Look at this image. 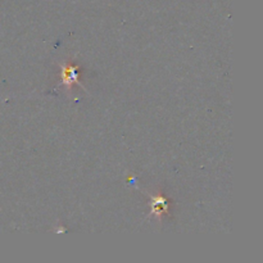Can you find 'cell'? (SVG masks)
Instances as JSON below:
<instances>
[{
  "mask_svg": "<svg viewBox=\"0 0 263 263\" xmlns=\"http://www.w3.org/2000/svg\"><path fill=\"white\" fill-rule=\"evenodd\" d=\"M60 78H62V84L68 90H71L74 85H80L81 88H84L82 84L80 82V68L71 63L62 64Z\"/></svg>",
  "mask_w": 263,
  "mask_h": 263,
  "instance_id": "cell-1",
  "label": "cell"
},
{
  "mask_svg": "<svg viewBox=\"0 0 263 263\" xmlns=\"http://www.w3.org/2000/svg\"><path fill=\"white\" fill-rule=\"evenodd\" d=\"M152 214H157L158 218L168 213V200L160 194L152 198Z\"/></svg>",
  "mask_w": 263,
  "mask_h": 263,
  "instance_id": "cell-2",
  "label": "cell"
}]
</instances>
